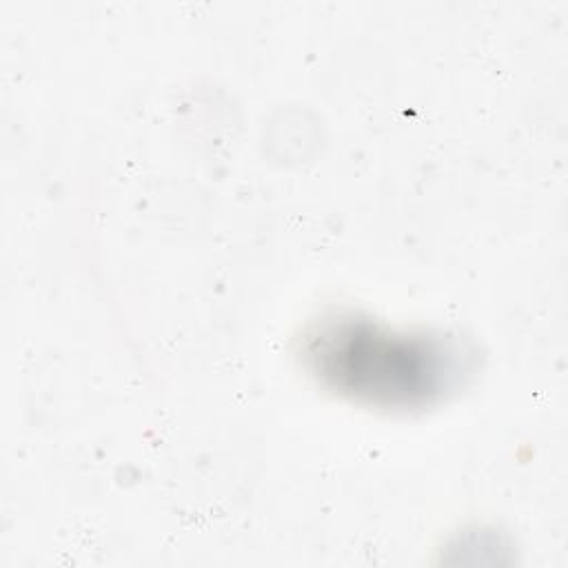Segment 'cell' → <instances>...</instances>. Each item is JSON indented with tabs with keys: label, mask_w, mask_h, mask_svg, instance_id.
Masks as SVG:
<instances>
[{
	"label": "cell",
	"mask_w": 568,
	"mask_h": 568,
	"mask_svg": "<svg viewBox=\"0 0 568 568\" xmlns=\"http://www.w3.org/2000/svg\"><path fill=\"white\" fill-rule=\"evenodd\" d=\"M304 359L324 386L390 408L433 404L466 373V355L457 344L390 333L355 315L315 324L304 339Z\"/></svg>",
	"instance_id": "6da1fadb"
}]
</instances>
